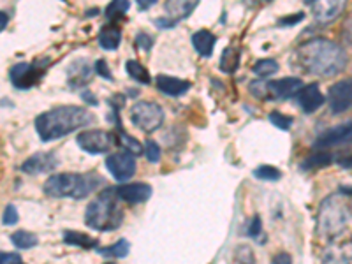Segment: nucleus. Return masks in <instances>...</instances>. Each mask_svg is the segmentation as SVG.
<instances>
[{
	"mask_svg": "<svg viewBox=\"0 0 352 264\" xmlns=\"http://www.w3.org/2000/svg\"><path fill=\"white\" fill-rule=\"evenodd\" d=\"M298 64L301 69L314 76H336L347 65V53L340 44L333 43L326 37H314L305 41L296 50Z\"/></svg>",
	"mask_w": 352,
	"mask_h": 264,
	"instance_id": "1",
	"label": "nucleus"
},
{
	"mask_svg": "<svg viewBox=\"0 0 352 264\" xmlns=\"http://www.w3.org/2000/svg\"><path fill=\"white\" fill-rule=\"evenodd\" d=\"M94 122V115L81 106H56L36 118V131L41 141H55Z\"/></svg>",
	"mask_w": 352,
	"mask_h": 264,
	"instance_id": "2",
	"label": "nucleus"
},
{
	"mask_svg": "<svg viewBox=\"0 0 352 264\" xmlns=\"http://www.w3.org/2000/svg\"><path fill=\"white\" fill-rule=\"evenodd\" d=\"M100 185H108L106 180L97 173H58L50 176L44 184V194L50 197H72V199H83L92 192H96Z\"/></svg>",
	"mask_w": 352,
	"mask_h": 264,
	"instance_id": "3",
	"label": "nucleus"
},
{
	"mask_svg": "<svg viewBox=\"0 0 352 264\" xmlns=\"http://www.w3.org/2000/svg\"><path fill=\"white\" fill-rule=\"evenodd\" d=\"M118 196L115 192V187H106V190L99 194L92 203L87 206L85 213V222L88 228L96 231H115L120 228L124 220V212L118 204Z\"/></svg>",
	"mask_w": 352,
	"mask_h": 264,
	"instance_id": "4",
	"label": "nucleus"
},
{
	"mask_svg": "<svg viewBox=\"0 0 352 264\" xmlns=\"http://www.w3.org/2000/svg\"><path fill=\"white\" fill-rule=\"evenodd\" d=\"M351 220V208L344 197L329 196L320 204L317 213V232L322 238L338 236Z\"/></svg>",
	"mask_w": 352,
	"mask_h": 264,
	"instance_id": "5",
	"label": "nucleus"
},
{
	"mask_svg": "<svg viewBox=\"0 0 352 264\" xmlns=\"http://www.w3.org/2000/svg\"><path fill=\"white\" fill-rule=\"evenodd\" d=\"M131 120L140 131L153 132L164 124V109L152 100H140L131 108Z\"/></svg>",
	"mask_w": 352,
	"mask_h": 264,
	"instance_id": "6",
	"label": "nucleus"
},
{
	"mask_svg": "<svg viewBox=\"0 0 352 264\" xmlns=\"http://www.w3.org/2000/svg\"><path fill=\"white\" fill-rule=\"evenodd\" d=\"M76 143L85 152L99 155L111 150L113 144H116V136L108 131H83L78 134Z\"/></svg>",
	"mask_w": 352,
	"mask_h": 264,
	"instance_id": "7",
	"label": "nucleus"
},
{
	"mask_svg": "<svg viewBox=\"0 0 352 264\" xmlns=\"http://www.w3.org/2000/svg\"><path fill=\"white\" fill-rule=\"evenodd\" d=\"M44 76V64H27L20 62L9 69V80L18 90H28L36 87Z\"/></svg>",
	"mask_w": 352,
	"mask_h": 264,
	"instance_id": "8",
	"label": "nucleus"
},
{
	"mask_svg": "<svg viewBox=\"0 0 352 264\" xmlns=\"http://www.w3.org/2000/svg\"><path fill=\"white\" fill-rule=\"evenodd\" d=\"M106 169L116 182H125L136 173V157L129 152H116L106 157Z\"/></svg>",
	"mask_w": 352,
	"mask_h": 264,
	"instance_id": "9",
	"label": "nucleus"
},
{
	"mask_svg": "<svg viewBox=\"0 0 352 264\" xmlns=\"http://www.w3.org/2000/svg\"><path fill=\"white\" fill-rule=\"evenodd\" d=\"M328 102L333 113H345L352 108V78L336 81L328 90Z\"/></svg>",
	"mask_w": 352,
	"mask_h": 264,
	"instance_id": "10",
	"label": "nucleus"
},
{
	"mask_svg": "<svg viewBox=\"0 0 352 264\" xmlns=\"http://www.w3.org/2000/svg\"><path fill=\"white\" fill-rule=\"evenodd\" d=\"M301 90H303V81L300 78H280L268 83V94L272 100L291 99L298 96Z\"/></svg>",
	"mask_w": 352,
	"mask_h": 264,
	"instance_id": "11",
	"label": "nucleus"
},
{
	"mask_svg": "<svg viewBox=\"0 0 352 264\" xmlns=\"http://www.w3.org/2000/svg\"><path fill=\"white\" fill-rule=\"evenodd\" d=\"M352 138V120L345 122V124L336 125V127L328 129L322 132L320 136H317L314 146L316 148H329V146H336V144L349 141Z\"/></svg>",
	"mask_w": 352,
	"mask_h": 264,
	"instance_id": "12",
	"label": "nucleus"
},
{
	"mask_svg": "<svg viewBox=\"0 0 352 264\" xmlns=\"http://www.w3.org/2000/svg\"><path fill=\"white\" fill-rule=\"evenodd\" d=\"M115 192L120 201H125V203L131 204H140L150 199V196H152V187L148 184L138 182V184L118 185V187H115Z\"/></svg>",
	"mask_w": 352,
	"mask_h": 264,
	"instance_id": "13",
	"label": "nucleus"
},
{
	"mask_svg": "<svg viewBox=\"0 0 352 264\" xmlns=\"http://www.w3.org/2000/svg\"><path fill=\"white\" fill-rule=\"evenodd\" d=\"M58 166V159L53 152H39L34 153L32 157H28L21 164V171L28 173V175H39V173H48Z\"/></svg>",
	"mask_w": 352,
	"mask_h": 264,
	"instance_id": "14",
	"label": "nucleus"
},
{
	"mask_svg": "<svg viewBox=\"0 0 352 264\" xmlns=\"http://www.w3.org/2000/svg\"><path fill=\"white\" fill-rule=\"evenodd\" d=\"M324 96L319 90V85L310 83L307 87H303L300 94H298V102H300L301 109H303L307 115L314 113L316 109H319L320 106L324 104Z\"/></svg>",
	"mask_w": 352,
	"mask_h": 264,
	"instance_id": "15",
	"label": "nucleus"
},
{
	"mask_svg": "<svg viewBox=\"0 0 352 264\" xmlns=\"http://www.w3.org/2000/svg\"><path fill=\"white\" fill-rule=\"evenodd\" d=\"M155 83L160 92L166 94V96L169 97L184 96V94H187L188 90H190V87H192L188 81L180 80V78L166 76V74H159V76L155 78Z\"/></svg>",
	"mask_w": 352,
	"mask_h": 264,
	"instance_id": "16",
	"label": "nucleus"
},
{
	"mask_svg": "<svg viewBox=\"0 0 352 264\" xmlns=\"http://www.w3.org/2000/svg\"><path fill=\"white\" fill-rule=\"evenodd\" d=\"M322 261L324 264H352V241L329 245Z\"/></svg>",
	"mask_w": 352,
	"mask_h": 264,
	"instance_id": "17",
	"label": "nucleus"
},
{
	"mask_svg": "<svg viewBox=\"0 0 352 264\" xmlns=\"http://www.w3.org/2000/svg\"><path fill=\"white\" fill-rule=\"evenodd\" d=\"M307 4L314 9L316 18L319 21H322V23H328V21L335 20L345 8V4L340 2V0L338 2H314V0H308Z\"/></svg>",
	"mask_w": 352,
	"mask_h": 264,
	"instance_id": "18",
	"label": "nucleus"
},
{
	"mask_svg": "<svg viewBox=\"0 0 352 264\" xmlns=\"http://www.w3.org/2000/svg\"><path fill=\"white\" fill-rule=\"evenodd\" d=\"M92 78V65L87 60H78L69 67L67 80L72 88H81L90 81Z\"/></svg>",
	"mask_w": 352,
	"mask_h": 264,
	"instance_id": "19",
	"label": "nucleus"
},
{
	"mask_svg": "<svg viewBox=\"0 0 352 264\" xmlns=\"http://www.w3.org/2000/svg\"><path fill=\"white\" fill-rule=\"evenodd\" d=\"M122 43V30L116 23H108L100 28L99 44L106 52H115Z\"/></svg>",
	"mask_w": 352,
	"mask_h": 264,
	"instance_id": "20",
	"label": "nucleus"
},
{
	"mask_svg": "<svg viewBox=\"0 0 352 264\" xmlns=\"http://www.w3.org/2000/svg\"><path fill=\"white\" fill-rule=\"evenodd\" d=\"M217 37L208 30H199V32L192 34V44L196 52L204 58H210L213 55V48H215Z\"/></svg>",
	"mask_w": 352,
	"mask_h": 264,
	"instance_id": "21",
	"label": "nucleus"
},
{
	"mask_svg": "<svg viewBox=\"0 0 352 264\" xmlns=\"http://www.w3.org/2000/svg\"><path fill=\"white\" fill-rule=\"evenodd\" d=\"M240 50L234 48V46H229L222 52V56H220V71L226 72V74H234L240 65Z\"/></svg>",
	"mask_w": 352,
	"mask_h": 264,
	"instance_id": "22",
	"label": "nucleus"
},
{
	"mask_svg": "<svg viewBox=\"0 0 352 264\" xmlns=\"http://www.w3.org/2000/svg\"><path fill=\"white\" fill-rule=\"evenodd\" d=\"M116 134H118L116 144H120L122 148H124V152L132 153V155H141V153H143V146H141L140 141H138L136 138L129 136L127 132L124 131V127H122V124L116 125Z\"/></svg>",
	"mask_w": 352,
	"mask_h": 264,
	"instance_id": "23",
	"label": "nucleus"
},
{
	"mask_svg": "<svg viewBox=\"0 0 352 264\" xmlns=\"http://www.w3.org/2000/svg\"><path fill=\"white\" fill-rule=\"evenodd\" d=\"M164 8L169 14L168 18H171L173 21L178 23V21L187 18L197 8V2H168Z\"/></svg>",
	"mask_w": 352,
	"mask_h": 264,
	"instance_id": "24",
	"label": "nucleus"
},
{
	"mask_svg": "<svg viewBox=\"0 0 352 264\" xmlns=\"http://www.w3.org/2000/svg\"><path fill=\"white\" fill-rule=\"evenodd\" d=\"M64 241L67 245H74V247H81V248H99V240L96 238H90L85 232H78V231H65L64 232Z\"/></svg>",
	"mask_w": 352,
	"mask_h": 264,
	"instance_id": "25",
	"label": "nucleus"
},
{
	"mask_svg": "<svg viewBox=\"0 0 352 264\" xmlns=\"http://www.w3.org/2000/svg\"><path fill=\"white\" fill-rule=\"evenodd\" d=\"M129 252H131V243L125 238L118 240L115 245H109V247L97 248V254L104 257H120V259H124V257L129 256Z\"/></svg>",
	"mask_w": 352,
	"mask_h": 264,
	"instance_id": "26",
	"label": "nucleus"
},
{
	"mask_svg": "<svg viewBox=\"0 0 352 264\" xmlns=\"http://www.w3.org/2000/svg\"><path fill=\"white\" fill-rule=\"evenodd\" d=\"M125 69H127L129 76H131L134 81H138V83L148 85L150 81H152L148 71H146V69H144L138 60H129L127 64H125Z\"/></svg>",
	"mask_w": 352,
	"mask_h": 264,
	"instance_id": "27",
	"label": "nucleus"
},
{
	"mask_svg": "<svg viewBox=\"0 0 352 264\" xmlns=\"http://www.w3.org/2000/svg\"><path fill=\"white\" fill-rule=\"evenodd\" d=\"M278 69H280V65H278V62L276 60H273V58H263V60L254 64L252 72L256 74V76H259L261 80H263V78H268L272 76V74H275Z\"/></svg>",
	"mask_w": 352,
	"mask_h": 264,
	"instance_id": "28",
	"label": "nucleus"
},
{
	"mask_svg": "<svg viewBox=\"0 0 352 264\" xmlns=\"http://www.w3.org/2000/svg\"><path fill=\"white\" fill-rule=\"evenodd\" d=\"M11 241L12 245L16 248H21V250H25V248H32L37 245V236L34 234V232H28V231H16L12 232L11 234Z\"/></svg>",
	"mask_w": 352,
	"mask_h": 264,
	"instance_id": "29",
	"label": "nucleus"
},
{
	"mask_svg": "<svg viewBox=\"0 0 352 264\" xmlns=\"http://www.w3.org/2000/svg\"><path fill=\"white\" fill-rule=\"evenodd\" d=\"M131 4H129L127 0H115L111 4L106 8V18L109 20V23H116L118 18H122L125 12L129 11Z\"/></svg>",
	"mask_w": 352,
	"mask_h": 264,
	"instance_id": "30",
	"label": "nucleus"
},
{
	"mask_svg": "<svg viewBox=\"0 0 352 264\" xmlns=\"http://www.w3.org/2000/svg\"><path fill=\"white\" fill-rule=\"evenodd\" d=\"M333 160V155L329 153H317V155H310L303 160L300 164L301 171H308V169H316V168H322V166L329 164Z\"/></svg>",
	"mask_w": 352,
	"mask_h": 264,
	"instance_id": "31",
	"label": "nucleus"
},
{
	"mask_svg": "<svg viewBox=\"0 0 352 264\" xmlns=\"http://www.w3.org/2000/svg\"><path fill=\"white\" fill-rule=\"evenodd\" d=\"M254 176H256V178H259V180L275 182V180H280L282 173H280V169L275 168V166L264 164V166H259V168H256Z\"/></svg>",
	"mask_w": 352,
	"mask_h": 264,
	"instance_id": "32",
	"label": "nucleus"
},
{
	"mask_svg": "<svg viewBox=\"0 0 352 264\" xmlns=\"http://www.w3.org/2000/svg\"><path fill=\"white\" fill-rule=\"evenodd\" d=\"M270 122H272L273 125H275L276 129H280V131H291L292 127V118L291 116H285L282 115L280 111H272L268 115Z\"/></svg>",
	"mask_w": 352,
	"mask_h": 264,
	"instance_id": "33",
	"label": "nucleus"
},
{
	"mask_svg": "<svg viewBox=\"0 0 352 264\" xmlns=\"http://www.w3.org/2000/svg\"><path fill=\"white\" fill-rule=\"evenodd\" d=\"M234 261L238 264H254L256 263V257H254L252 248L248 245H240V247L234 250Z\"/></svg>",
	"mask_w": 352,
	"mask_h": 264,
	"instance_id": "34",
	"label": "nucleus"
},
{
	"mask_svg": "<svg viewBox=\"0 0 352 264\" xmlns=\"http://www.w3.org/2000/svg\"><path fill=\"white\" fill-rule=\"evenodd\" d=\"M248 90L252 94L254 97L261 100H270V94H268V83L263 80H256L252 83L248 85Z\"/></svg>",
	"mask_w": 352,
	"mask_h": 264,
	"instance_id": "35",
	"label": "nucleus"
},
{
	"mask_svg": "<svg viewBox=\"0 0 352 264\" xmlns=\"http://www.w3.org/2000/svg\"><path fill=\"white\" fill-rule=\"evenodd\" d=\"M144 155H146L148 162L155 164V162H159L160 159V146L155 143V141L148 140L146 143H144Z\"/></svg>",
	"mask_w": 352,
	"mask_h": 264,
	"instance_id": "36",
	"label": "nucleus"
},
{
	"mask_svg": "<svg viewBox=\"0 0 352 264\" xmlns=\"http://www.w3.org/2000/svg\"><path fill=\"white\" fill-rule=\"evenodd\" d=\"M18 219H20V217H18L16 206H14V204H8L4 210V219H2V222H4L6 226H14L18 224Z\"/></svg>",
	"mask_w": 352,
	"mask_h": 264,
	"instance_id": "37",
	"label": "nucleus"
},
{
	"mask_svg": "<svg viewBox=\"0 0 352 264\" xmlns=\"http://www.w3.org/2000/svg\"><path fill=\"white\" fill-rule=\"evenodd\" d=\"M94 72H97L100 78H104V80L108 81H113V74L111 71H109V65L106 64V60H97L96 64H94Z\"/></svg>",
	"mask_w": 352,
	"mask_h": 264,
	"instance_id": "38",
	"label": "nucleus"
},
{
	"mask_svg": "<svg viewBox=\"0 0 352 264\" xmlns=\"http://www.w3.org/2000/svg\"><path fill=\"white\" fill-rule=\"evenodd\" d=\"M136 44H138V48H140V50L148 52V50H152V46H153V39L146 32H140L136 36Z\"/></svg>",
	"mask_w": 352,
	"mask_h": 264,
	"instance_id": "39",
	"label": "nucleus"
},
{
	"mask_svg": "<svg viewBox=\"0 0 352 264\" xmlns=\"http://www.w3.org/2000/svg\"><path fill=\"white\" fill-rule=\"evenodd\" d=\"M261 231H263V222H261V217L256 215L252 219V222H250V226H248L247 234L250 238H257L261 234Z\"/></svg>",
	"mask_w": 352,
	"mask_h": 264,
	"instance_id": "40",
	"label": "nucleus"
},
{
	"mask_svg": "<svg viewBox=\"0 0 352 264\" xmlns=\"http://www.w3.org/2000/svg\"><path fill=\"white\" fill-rule=\"evenodd\" d=\"M21 263V257L16 254L11 252H2L0 254V264H18Z\"/></svg>",
	"mask_w": 352,
	"mask_h": 264,
	"instance_id": "41",
	"label": "nucleus"
},
{
	"mask_svg": "<svg viewBox=\"0 0 352 264\" xmlns=\"http://www.w3.org/2000/svg\"><path fill=\"white\" fill-rule=\"evenodd\" d=\"M303 18H305L303 12H296V14H292V16H287V18H282V20H278V25H282V27H284V25H296V23H300Z\"/></svg>",
	"mask_w": 352,
	"mask_h": 264,
	"instance_id": "42",
	"label": "nucleus"
},
{
	"mask_svg": "<svg viewBox=\"0 0 352 264\" xmlns=\"http://www.w3.org/2000/svg\"><path fill=\"white\" fill-rule=\"evenodd\" d=\"M272 264H292L291 254H287V252L276 254V256L272 259Z\"/></svg>",
	"mask_w": 352,
	"mask_h": 264,
	"instance_id": "43",
	"label": "nucleus"
},
{
	"mask_svg": "<svg viewBox=\"0 0 352 264\" xmlns=\"http://www.w3.org/2000/svg\"><path fill=\"white\" fill-rule=\"evenodd\" d=\"M155 25L159 28H171V27H175L176 21H173L171 18H157Z\"/></svg>",
	"mask_w": 352,
	"mask_h": 264,
	"instance_id": "44",
	"label": "nucleus"
},
{
	"mask_svg": "<svg viewBox=\"0 0 352 264\" xmlns=\"http://www.w3.org/2000/svg\"><path fill=\"white\" fill-rule=\"evenodd\" d=\"M155 2H157V0H148V2H146V0H138V8H140L141 11H144V9L152 8Z\"/></svg>",
	"mask_w": 352,
	"mask_h": 264,
	"instance_id": "45",
	"label": "nucleus"
},
{
	"mask_svg": "<svg viewBox=\"0 0 352 264\" xmlns=\"http://www.w3.org/2000/svg\"><path fill=\"white\" fill-rule=\"evenodd\" d=\"M81 97H83V99H87L88 104H94V106L99 104V102H97V99H96V96H92L90 92H83V94H81Z\"/></svg>",
	"mask_w": 352,
	"mask_h": 264,
	"instance_id": "46",
	"label": "nucleus"
},
{
	"mask_svg": "<svg viewBox=\"0 0 352 264\" xmlns=\"http://www.w3.org/2000/svg\"><path fill=\"white\" fill-rule=\"evenodd\" d=\"M351 34H352V18L347 21V23L344 25V37H345V39H347V41L351 39Z\"/></svg>",
	"mask_w": 352,
	"mask_h": 264,
	"instance_id": "47",
	"label": "nucleus"
},
{
	"mask_svg": "<svg viewBox=\"0 0 352 264\" xmlns=\"http://www.w3.org/2000/svg\"><path fill=\"white\" fill-rule=\"evenodd\" d=\"M340 166H342V168L352 169V155L351 157H345V159H342L340 160Z\"/></svg>",
	"mask_w": 352,
	"mask_h": 264,
	"instance_id": "48",
	"label": "nucleus"
},
{
	"mask_svg": "<svg viewBox=\"0 0 352 264\" xmlns=\"http://www.w3.org/2000/svg\"><path fill=\"white\" fill-rule=\"evenodd\" d=\"M0 18H2V23H0V30H6V25H8V21H9L8 14L2 11V12H0Z\"/></svg>",
	"mask_w": 352,
	"mask_h": 264,
	"instance_id": "49",
	"label": "nucleus"
},
{
	"mask_svg": "<svg viewBox=\"0 0 352 264\" xmlns=\"http://www.w3.org/2000/svg\"><path fill=\"white\" fill-rule=\"evenodd\" d=\"M18 264H25V263H23V261H21V263H18Z\"/></svg>",
	"mask_w": 352,
	"mask_h": 264,
	"instance_id": "50",
	"label": "nucleus"
},
{
	"mask_svg": "<svg viewBox=\"0 0 352 264\" xmlns=\"http://www.w3.org/2000/svg\"><path fill=\"white\" fill-rule=\"evenodd\" d=\"M108 264H113V263H108Z\"/></svg>",
	"mask_w": 352,
	"mask_h": 264,
	"instance_id": "51",
	"label": "nucleus"
}]
</instances>
